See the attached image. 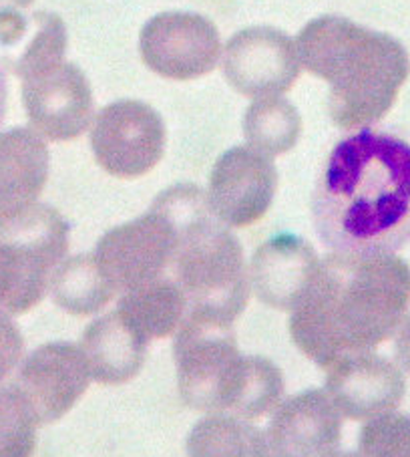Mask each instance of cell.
<instances>
[{
  "mask_svg": "<svg viewBox=\"0 0 410 457\" xmlns=\"http://www.w3.org/2000/svg\"><path fill=\"white\" fill-rule=\"evenodd\" d=\"M312 222L334 254H394L410 242V139L360 129L338 141L312 194Z\"/></svg>",
  "mask_w": 410,
  "mask_h": 457,
  "instance_id": "1",
  "label": "cell"
},
{
  "mask_svg": "<svg viewBox=\"0 0 410 457\" xmlns=\"http://www.w3.org/2000/svg\"><path fill=\"white\" fill-rule=\"evenodd\" d=\"M410 306V266L394 254H330L302 301L290 333L299 351L328 369L344 354L370 353L398 333Z\"/></svg>",
  "mask_w": 410,
  "mask_h": 457,
  "instance_id": "2",
  "label": "cell"
},
{
  "mask_svg": "<svg viewBox=\"0 0 410 457\" xmlns=\"http://www.w3.org/2000/svg\"><path fill=\"white\" fill-rule=\"evenodd\" d=\"M308 73L330 85L328 113L340 129H368L390 112L410 75V57L390 35L326 14L296 38Z\"/></svg>",
  "mask_w": 410,
  "mask_h": 457,
  "instance_id": "3",
  "label": "cell"
},
{
  "mask_svg": "<svg viewBox=\"0 0 410 457\" xmlns=\"http://www.w3.org/2000/svg\"><path fill=\"white\" fill-rule=\"evenodd\" d=\"M179 395L195 411L258 420L278 405L283 377L270 359L243 357L232 322L187 312L173 343Z\"/></svg>",
  "mask_w": 410,
  "mask_h": 457,
  "instance_id": "4",
  "label": "cell"
},
{
  "mask_svg": "<svg viewBox=\"0 0 410 457\" xmlns=\"http://www.w3.org/2000/svg\"><path fill=\"white\" fill-rule=\"evenodd\" d=\"M153 206L176 226L169 272L184 290L187 312L234 325L246 309L251 287L240 240L214 216L208 194L193 184L168 187Z\"/></svg>",
  "mask_w": 410,
  "mask_h": 457,
  "instance_id": "5",
  "label": "cell"
},
{
  "mask_svg": "<svg viewBox=\"0 0 410 457\" xmlns=\"http://www.w3.org/2000/svg\"><path fill=\"white\" fill-rule=\"evenodd\" d=\"M163 117L144 101L125 99L102 107L91 128V152L109 176L135 179L165 154Z\"/></svg>",
  "mask_w": 410,
  "mask_h": 457,
  "instance_id": "6",
  "label": "cell"
},
{
  "mask_svg": "<svg viewBox=\"0 0 410 457\" xmlns=\"http://www.w3.org/2000/svg\"><path fill=\"white\" fill-rule=\"evenodd\" d=\"M176 240L169 216L152 204L147 214L102 234L93 256L115 293L123 295L165 277Z\"/></svg>",
  "mask_w": 410,
  "mask_h": 457,
  "instance_id": "7",
  "label": "cell"
},
{
  "mask_svg": "<svg viewBox=\"0 0 410 457\" xmlns=\"http://www.w3.org/2000/svg\"><path fill=\"white\" fill-rule=\"evenodd\" d=\"M139 53L153 73L173 81L211 73L222 59L217 27L197 12H161L145 22Z\"/></svg>",
  "mask_w": 410,
  "mask_h": 457,
  "instance_id": "8",
  "label": "cell"
},
{
  "mask_svg": "<svg viewBox=\"0 0 410 457\" xmlns=\"http://www.w3.org/2000/svg\"><path fill=\"white\" fill-rule=\"evenodd\" d=\"M224 75L248 99L280 97L299 77L296 41L274 27H250L227 41L222 57Z\"/></svg>",
  "mask_w": 410,
  "mask_h": 457,
  "instance_id": "9",
  "label": "cell"
},
{
  "mask_svg": "<svg viewBox=\"0 0 410 457\" xmlns=\"http://www.w3.org/2000/svg\"><path fill=\"white\" fill-rule=\"evenodd\" d=\"M22 104L30 128L45 139H77L93 125L91 85L73 62L61 61L22 79Z\"/></svg>",
  "mask_w": 410,
  "mask_h": 457,
  "instance_id": "10",
  "label": "cell"
},
{
  "mask_svg": "<svg viewBox=\"0 0 410 457\" xmlns=\"http://www.w3.org/2000/svg\"><path fill=\"white\" fill-rule=\"evenodd\" d=\"M278 190L272 157L250 145H235L219 155L209 178L208 202L219 222L246 228L262 220Z\"/></svg>",
  "mask_w": 410,
  "mask_h": 457,
  "instance_id": "11",
  "label": "cell"
},
{
  "mask_svg": "<svg viewBox=\"0 0 410 457\" xmlns=\"http://www.w3.org/2000/svg\"><path fill=\"white\" fill-rule=\"evenodd\" d=\"M91 369L75 343H46L22 361L17 385L33 405L41 425L65 417L85 395Z\"/></svg>",
  "mask_w": 410,
  "mask_h": 457,
  "instance_id": "12",
  "label": "cell"
},
{
  "mask_svg": "<svg viewBox=\"0 0 410 457\" xmlns=\"http://www.w3.org/2000/svg\"><path fill=\"white\" fill-rule=\"evenodd\" d=\"M324 391L342 417L362 421L394 411L402 403L406 383L398 365L370 351L344 354L332 362Z\"/></svg>",
  "mask_w": 410,
  "mask_h": 457,
  "instance_id": "13",
  "label": "cell"
},
{
  "mask_svg": "<svg viewBox=\"0 0 410 457\" xmlns=\"http://www.w3.org/2000/svg\"><path fill=\"white\" fill-rule=\"evenodd\" d=\"M342 437V413L326 391L310 389L283 401L267 425L270 457H326Z\"/></svg>",
  "mask_w": 410,
  "mask_h": 457,
  "instance_id": "14",
  "label": "cell"
},
{
  "mask_svg": "<svg viewBox=\"0 0 410 457\" xmlns=\"http://www.w3.org/2000/svg\"><path fill=\"white\" fill-rule=\"evenodd\" d=\"M318 264L310 242L294 234H278L251 256L250 285L264 304L294 311L310 288Z\"/></svg>",
  "mask_w": 410,
  "mask_h": 457,
  "instance_id": "15",
  "label": "cell"
},
{
  "mask_svg": "<svg viewBox=\"0 0 410 457\" xmlns=\"http://www.w3.org/2000/svg\"><path fill=\"white\" fill-rule=\"evenodd\" d=\"M51 154L33 128L0 133V218L37 204L49 179Z\"/></svg>",
  "mask_w": 410,
  "mask_h": 457,
  "instance_id": "16",
  "label": "cell"
},
{
  "mask_svg": "<svg viewBox=\"0 0 410 457\" xmlns=\"http://www.w3.org/2000/svg\"><path fill=\"white\" fill-rule=\"evenodd\" d=\"M147 345L145 338L135 333L115 311L94 319L86 327L81 349L94 381L119 385L131 381L141 371Z\"/></svg>",
  "mask_w": 410,
  "mask_h": 457,
  "instance_id": "17",
  "label": "cell"
},
{
  "mask_svg": "<svg viewBox=\"0 0 410 457\" xmlns=\"http://www.w3.org/2000/svg\"><path fill=\"white\" fill-rule=\"evenodd\" d=\"M61 264L25 244L0 238V312L22 314L43 301Z\"/></svg>",
  "mask_w": 410,
  "mask_h": 457,
  "instance_id": "18",
  "label": "cell"
},
{
  "mask_svg": "<svg viewBox=\"0 0 410 457\" xmlns=\"http://www.w3.org/2000/svg\"><path fill=\"white\" fill-rule=\"evenodd\" d=\"M117 312L149 343L177 333L187 314V301L176 280L161 277L123 293Z\"/></svg>",
  "mask_w": 410,
  "mask_h": 457,
  "instance_id": "19",
  "label": "cell"
},
{
  "mask_svg": "<svg viewBox=\"0 0 410 457\" xmlns=\"http://www.w3.org/2000/svg\"><path fill=\"white\" fill-rule=\"evenodd\" d=\"M53 303L69 314L89 317L115 298V288L102 277L93 254L65 258L51 278Z\"/></svg>",
  "mask_w": 410,
  "mask_h": 457,
  "instance_id": "20",
  "label": "cell"
},
{
  "mask_svg": "<svg viewBox=\"0 0 410 457\" xmlns=\"http://www.w3.org/2000/svg\"><path fill=\"white\" fill-rule=\"evenodd\" d=\"M189 457H270L267 439L254 423L238 415H209L187 436Z\"/></svg>",
  "mask_w": 410,
  "mask_h": 457,
  "instance_id": "21",
  "label": "cell"
},
{
  "mask_svg": "<svg viewBox=\"0 0 410 457\" xmlns=\"http://www.w3.org/2000/svg\"><path fill=\"white\" fill-rule=\"evenodd\" d=\"M302 117L283 97H262L248 107L243 117V136L250 147L267 157L283 155L298 144Z\"/></svg>",
  "mask_w": 410,
  "mask_h": 457,
  "instance_id": "22",
  "label": "cell"
},
{
  "mask_svg": "<svg viewBox=\"0 0 410 457\" xmlns=\"http://www.w3.org/2000/svg\"><path fill=\"white\" fill-rule=\"evenodd\" d=\"M38 425L33 405L17 383L0 387V457H33Z\"/></svg>",
  "mask_w": 410,
  "mask_h": 457,
  "instance_id": "23",
  "label": "cell"
},
{
  "mask_svg": "<svg viewBox=\"0 0 410 457\" xmlns=\"http://www.w3.org/2000/svg\"><path fill=\"white\" fill-rule=\"evenodd\" d=\"M33 37L17 57L9 59L12 73L25 79L51 65L65 61L67 53V27L59 14L35 12L30 17Z\"/></svg>",
  "mask_w": 410,
  "mask_h": 457,
  "instance_id": "24",
  "label": "cell"
},
{
  "mask_svg": "<svg viewBox=\"0 0 410 457\" xmlns=\"http://www.w3.org/2000/svg\"><path fill=\"white\" fill-rule=\"evenodd\" d=\"M358 447L362 457H410V415L390 411L368 420Z\"/></svg>",
  "mask_w": 410,
  "mask_h": 457,
  "instance_id": "25",
  "label": "cell"
},
{
  "mask_svg": "<svg viewBox=\"0 0 410 457\" xmlns=\"http://www.w3.org/2000/svg\"><path fill=\"white\" fill-rule=\"evenodd\" d=\"M25 353V338H22L17 322L11 314L0 312V385L17 369Z\"/></svg>",
  "mask_w": 410,
  "mask_h": 457,
  "instance_id": "26",
  "label": "cell"
},
{
  "mask_svg": "<svg viewBox=\"0 0 410 457\" xmlns=\"http://www.w3.org/2000/svg\"><path fill=\"white\" fill-rule=\"evenodd\" d=\"M394 357H397L398 365L410 373V317L405 319L398 328L397 343H394Z\"/></svg>",
  "mask_w": 410,
  "mask_h": 457,
  "instance_id": "27",
  "label": "cell"
},
{
  "mask_svg": "<svg viewBox=\"0 0 410 457\" xmlns=\"http://www.w3.org/2000/svg\"><path fill=\"white\" fill-rule=\"evenodd\" d=\"M6 104H9V85H6V75L0 69V128H3L6 117Z\"/></svg>",
  "mask_w": 410,
  "mask_h": 457,
  "instance_id": "28",
  "label": "cell"
},
{
  "mask_svg": "<svg viewBox=\"0 0 410 457\" xmlns=\"http://www.w3.org/2000/svg\"><path fill=\"white\" fill-rule=\"evenodd\" d=\"M33 3L35 0H0V12L27 9V6H30Z\"/></svg>",
  "mask_w": 410,
  "mask_h": 457,
  "instance_id": "29",
  "label": "cell"
},
{
  "mask_svg": "<svg viewBox=\"0 0 410 457\" xmlns=\"http://www.w3.org/2000/svg\"><path fill=\"white\" fill-rule=\"evenodd\" d=\"M326 457H362V455L354 453V452H332V453H328Z\"/></svg>",
  "mask_w": 410,
  "mask_h": 457,
  "instance_id": "30",
  "label": "cell"
}]
</instances>
